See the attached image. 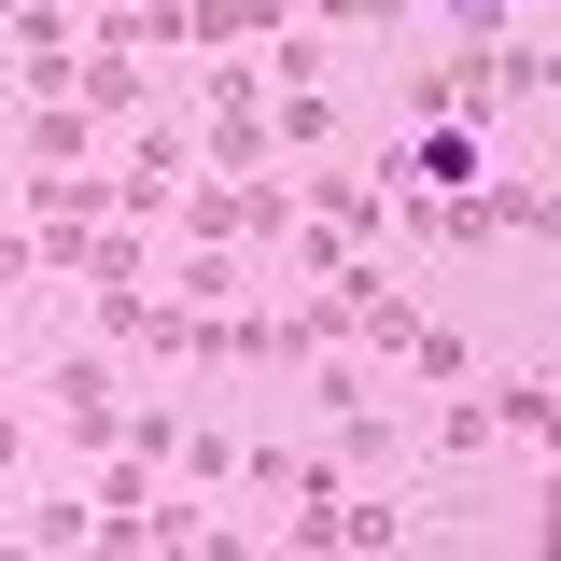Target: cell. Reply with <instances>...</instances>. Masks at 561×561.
I'll use <instances>...</instances> for the list:
<instances>
[{"instance_id":"cell-1","label":"cell","mask_w":561,"mask_h":561,"mask_svg":"<svg viewBox=\"0 0 561 561\" xmlns=\"http://www.w3.org/2000/svg\"><path fill=\"white\" fill-rule=\"evenodd\" d=\"M28 408H43V435H57V463H113V435H127V351L113 337H43Z\"/></svg>"},{"instance_id":"cell-2","label":"cell","mask_w":561,"mask_h":561,"mask_svg":"<svg viewBox=\"0 0 561 561\" xmlns=\"http://www.w3.org/2000/svg\"><path fill=\"white\" fill-rule=\"evenodd\" d=\"M379 154H393V183H421V197H463V183L491 169V127H449V113H421V127H393Z\"/></svg>"},{"instance_id":"cell-3","label":"cell","mask_w":561,"mask_h":561,"mask_svg":"<svg viewBox=\"0 0 561 561\" xmlns=\"http://www.w3.org/2000/svg\"><path fill=\"white\" fill-rule=\"evenodd\" d=\"M14 169H99V113L84 99H28L14 113Z\"/></svg>"},{"instance_id":"cell-4","label":"cell","mask_w":561,"mask_h":561,"mask_svg":"<svg viewBox=\"0 0 561 561\" xmlns=\"http://www.w3.org/2000/svg\"><path fill=\"white\" fill-rule=\"evenodd\" d=\"M0 534H14V548H43V561H70V548H99V505H70L57 478H28V491H14V519H0Z\"/></svg>"},{"instance_id":"cell-5","label":"cell","mask_w":561,"mask_h":561,"mask_svg":"<svg viewBox=\"0 0 561 561\" xmlns=\"http://www.w3.org/2000/svg\"><path fill=\"white\" fill-rule=\"evenodd\" d=\"M323 449H337L351 478H408V421L379 408V393H351V408H337V435H323Z\"/></svg>"},{"instance_id":"cell-6","label":"cell","mask_w":561,"mask_h":561,"mask_svg":"<svg viewBox=\"0 0 561 561\" xmlns=\"http://www.w3.org/2000/svg\"><path fill=\"white\" fill-rule=\"evenodd\" d=\"M267 140H280V169L337 154V84H267Z\"/></svg>"},{"instance_id":"cell-7","label":"cell","mask_w":561,"mask_h":561,"mask_svg":"<svg viewBox=\"0 0 561 561\" xmlns=\"http://www.w3.org/2000/svg\"><path fill=\"white\" fill-rule=\"evenodd\" d=\"M478 393H491V421L519 449H561V379H478Z\"/></svg>"},{"instance_id":"cell-8","label":"cell","mask_w":561,"mask_h":561,"mask_svg":"<svg viewBox=\"0 0 561 561\" xmlns=\"http://www.w3.org/2000/svg\"><path fill=\"white\" fill-rule=\"evenodd\" d=\"M43 478V408H28V379L0 393V491H28Z\"/></svg>"},{"instance_id":"cell-9","label":"cell","mask_w":561,"mask_h":561,"mask_svg":"<svg viewBox=\"0 0 561 561\" xmlns=\"http://www.w3.org/2000/svg\"><path fill=\"white\" fill-rule=\"evenodd\" d=\"M183 478H197V491H239V435H225V421H183Z\"/></svg>"},{"instance_id":"cell-10","label":"cell","mask_w":561,"mask_h":561,"mask_svg":"<svg viewBox=\"0 0 561 561\" xmlns=\"http://www.w3.org/2000/svg\"><path fill=\"white\" fill-rule=\"evenodd\" d=\"M0 393H14V337H0Z\"/></svg>"}]
</instances>
